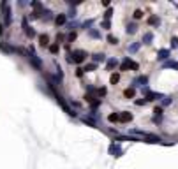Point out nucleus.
Returning <instances> with one entry per match:
<instances>
[{
	"mask_svg": "<svg viewBox=\"0 0 178 169\" xmlns=\"http://www.w3.org/2000/svg\"><path fill=\"white\" fill-rule=\"evenodd\" d=\"M134 118V116H132V113H129V111H122L120 113V122L122 123H127V122H131Z\"/></svg>",
	"mask_w": 178,
	"mask_h": 169,
	"instance_id": "39448f33",
	"label": "nucleus"
},
{
	"mask_svg": "<svg viewBox=\"0 0 178 169\" xmlns=\"http://www.w3.org/2000/svg\"><path fill=\"white\" fill-rule=\"evenodd\" d=\"M102 27L106 28V30H109V21H102Z\"/></svg>",
	"mask_w": 178,
	"mask_h": 169,
	"instance_id": "473e14b6",
	"label": "nucleus"
},
{
	"mask_svg": "<svg viewBox=\"0 0 178 169\" xmlns=\"http://www.w3.org/2000/svg\"><path fill=\"white\" fill-rule=\"evenodd\" d=\"M83 122H85V123H88V125H92V127H95V122H93V120H90V118H87V116L83 118Z\"/></svg>",
	"mask_w": 178,
	"mask_h": 169,
	"instance_id": "cd10ccee",
	"label": "nucleus"
},
{
	"mask_svg": "<svg viewBox=\"0 0 178 169\" xmlns=\"http://www.w3.org/2000/svg\"><path fill=\"white\" fill-rule=\"evenodd\" d=\"M74 39H76V32H71V34H69V37H67V42H72Z\"/></svg>",
	"mask_w": 178,
	"mask_h": 169,
	"instance_id": "bb28decb",
	"label": "nucleus"
},
{
	"mask_svg": "<svg viewBox=\"0 0 178 169\" xmlns=\"http://www.w3.org/2000/svg\"><path fill=\"white\" fill-rule=\"evenodd\" d=\"M95 69H97V63H90V65L87 63V65H85V69H83V71H85V72H92V71H95Z\"/></svg>",
	"mask_w": 178,
	"mask_h": 169,
	"instance_id": "a211bd4d",
	"label": "nucleus"
},
{
	"mask_svg": "<svg viewBox=\"0 0 178 169\" xmlns=\"http://www.w3.org/2000/svg\"><path fill=\"white\" fill-rule=\"evenodd\" d=\"M92 60L93 62H104V60H106V55H104V53H95V55H92Z\"/></svg>",
	"mask_w": 178,
	"mask_h": 169,
	"instance_id": "9d476101",
	"label": "nucleus"
},
{
	"mask_svg": "<svg viewBox=\"0 0 178 169\" xmlns=\"http://www.w3.org/2000/svg\"><path fill=\"white\" fill-rule=\"evenodd\" d=\"M138 49H139V44H138V42H136V44H131V46H129V51H131V53H136Z\"/></svg>",
	"mask_w": 178,
	"mask_h": 169,
	"instance_id": "b1692460",
	"label": "nucleus"
},
{
	"mask_svg": "<svg viewBox=\"0 0 178 169\" xmlns=\"http://www.w3.org/2000/svg\"><path fill=\"white\" fill-rule=\"evenodd\" d=\"M39 44L43 46V48H46V46L49 44V37H48V35H44V34H43V35H39Z\"/></svg>",
	"mask_w": 178,
	"mask_h": 169,
	"instance_id": "1a4fd4ad",
	"label": "nucleus"
},
{
	"mask_svg": "<svg viewBox=\"0 0 178 169\" xmlns=\"http://www.w3.org/2000/svg\"><path fill=\"white\" fill-rule=\"evenodd\" d=\"M69 57H72V62H74V63H81V62H85L87 53L83 51V49H76L74 53H71Z\"/></svg>",
	"mask_w": 178,
	"mask_h": 169,
	"instance_id": "f257e3e1",
	"label": "nucleus"
},
{
	"mask_svg": "<svg viewBox=\"0 0 178 169\" xmlns=\"http://www.w3.org/2000/svg\"><path fill=\"white\" fill-rule=\"evenodd\" d=\"M153 114H155V118H157V116L161 118V116H162V108H155L153 109Z\"/></svg>",
	"mask_w": 178,
	"mask_h": 169,
	"instance_id": "a878e982",
	"label": "nucleus"
},
{
	"mask_svg": "<svg viewBox=\"0 0 178 169\" xmlns=\"http://www.w3.org/2000/svg\"><path fill=\"white\" fill-rule=\"evenodd\" d=\"M23 28H25V32H27V35H28V37H34V35H35V32H34L32 28H30V27H28V23H27V19H23Z\"/></svg>",
	"mask_w": 178,
	"mask_h": 169,
	"instance_id": "6e6552de",
	"label": "nucleus"
},
{
	"mask_svg": "<svg viewBox=\"0 0 178 169\" xmlns=\"http://www.w3.org/2000/svg\"><path fill=\"white\" fill-rule=\"evenodd\" d=\"M148 23H150V25H159L161 19L157 18V16H152V18H148Z\"/></svg>",
	"mask_w": 178,
	"mask_h": 169,
	"instance_id": "aec40b11",
	"label": "nucleus"
},
{
	"mask_svg": "<svg viewBox=\"0 0 178 169\" xmlns=\"http://www.w3.org/2000/svg\"><path fill=\"white\" fill-rule=\"evenodd\" d=\"M106 39H108L109 44H118V37H115V35H108Z\"/></svg>",
	"mask_w": 178,
	"mask_h": 169,
	"instance_id": "412c9836",
	"label": "nucleus"
},
{
	"mask_svg": "<svg viewBox=\"0 0 178 169\" xmlns=\"http://www.w3.org/2000/svg\"><path fill=\"white\" fill-rule=\"evenodd\" d=\"M108 120L113 122V123H115V122H120V113H111V114L108 116Z\"/></svg>",
	"mask_w": 178,
	"mask_h": 169,
	"instance_id": "2eb2a0df",
	"label": "nucleus"
},
{
	"mask_svg": "<svg viewBox=\"0 0 178 169\" xmlns=\"http://www.w3.org/2000/svg\"><path fill=\"white\" fill-rule=\"evenodd\" d=\"M146 84H148V78H146V76H138V78H136L134 79V83H132V86L136 88V86H146Z\"/></svg>",
	"mask_w": 178,
	"mask_h": 169,
	"instance_id": "7ed1b4c3",
	"label": "nucleus"
},
{
	"mask_svg": "<svg viewBox=\"0 0 178 169\" xmlns=\"http://www.w3.org/2000/svg\"><path fill=\"white\" fill-rule=\"evenodd\" d=\"M117 63H118V62H117V58H109V60H108V65H106V67H108V69L111 71V69H113L115 65H117Z\"/></svg>",
	"mask_w": 178,
	"mask_h": 169,
	"instance_id": "6ab92c4d",
	"label": "nucleus"
},
{
	"mask_svg": "<svg viewBox=\"0 0 178 169\" xmlns=\"http://www.w3.org/2000/svg\"><path fill=\"white\" fill-rule=\"evenodd\" d=\"M169 102H171V97H166V95H164V99H162V106H167Z\"/></svg>",
	"mask_w": 178,
	"mask_h": 169,
	"instance_id": "7c9ffc66",
	"label": "nucleus"
},
{
	"mask_svg": "<svg viewBox=\"0 0 178 169\" xmlns=\"http://www.w3.org/2000/svg\"><path fill=\"white\" fill-rule=\"evenodd\" d=\"M109 153H113L115 157H120V153H122V150H120V148H118L117 144H111V146H109Z\"/></svg>",
	"mask_w": 178,
	"mask_h": 169,
	"instance_id": "f8f14e48",
	"label": "nucleus"
},
{
	"mask_svg": "<svg viewBox=\"0 0 178 169\" xmlns=\"http://www.w3.org/2000/svg\"><path fill=\"white\" fill-rule=\"evenodd\" d=\"M111 14H113V11H111V9H108L106 13H104V18H106V21H108V19L111 18Z\"/></svg>",
	"mask_w": 178,
	"mask_h": 169,
	"instance_id": "c85d7f7f",
	"label": "nucleus"
},
{
	"mask_svg": "<svg viewBox=\"0 0 178 169\" xmlns=\"http://www.w3.org/2000/svg\"><path fill=\"white\" fill-rule=\"evenodd\" d=\"M129 69H132V71H138V63H136V62H132V60L127 57V58H125V60L122 62L120 71H129Z\"/></svg>",
	"mask_w": 178,
	"mask_h": 169,
	"instance_id": "f03ea898",
	"label": "nucleus"
},
{
	"mask_svg": "<svg viewBox=\"0 0 178 169\" xmlns=\"http://www.w3.org/2000/svg\"><path fill=\"white\" fill-rule=\"evenodd\" d=\"M67 16H71V18H72V16H76V11H72V9H71V11H69V14H67Z\"/></svg>",
	"mask_w": 178,
	"mask_h": 169,
	"instance_id": "f704fd0d",
	"label": "nucleus"
},
{
	"mask_svg": "<svg viewBox=\"0 0 178 169\" xmlns=\"http://www.w3.org/2000/svg\"><path fill=\"white\" fill-rule=\"evenodd\" d=\"M106 92H108V90L104 88V86H102V88H97V95H99V97H104V95H106Z\"/></svg>",
	"mask_w": 178,
	"mask_h": 169,
	"instance_id": "393cba45",
	"label": "nucleus"
},
{
	"mask_svg": "<svg viewBox=\"0 0 178 169\" xmlns=\"http://www.w3.org/2000/svg\"><path fill=\"white\" fill-rule=\"evenodd\" d=\"M55 23L60 27V25H65L67 23V14H58L57 18H55Z\"/></svg>",
	"mask_w": 178,
	"mask_h": 169,
	"instance_id": "423d86ee",
	"label": "nucleus"
},
{
	"mask_svg": "<svg viewBox=\"0 0 178 169\" xmlns=\"http://www.w3.org/2000/svg\"><path fill=\"white\" fill-rule=\"evenodd\" d=\"M123 95H125V99H132V97H134V95H136V88H134V86H131V88H127V90H125V92H123Z\"/></svg>",
	"mask_w": 178,
	"mask_h": 169,
	"instance_id": "9b49d317",
	"label": "nucleus"
},
{
	"mask_svg": "<svg viewBox=\"0 0 178 169\" xmlns=\"http://www.w3.org/2000/svg\"><path fill=\"white\" fill-rule=\"evenodd\" d=\"M171 46H173V48H178V37H175V39L171 41Z\"/></svg>",
	"mask_w": 178,
	"mask_h": 169,
	"instance_id": "2f4dec72",
	"label": "nucleus"
},
{
	"mask_svg": "<svg viewBox=\"0 0 178 169\" xmlns=\"http://www.w3.org/2000/svg\"><path fill=\"white\" fill-rule=\"evenodd\" d=\"M88 35H92V37H101V34H99L95 28H90V30H88Z\"/></svg>",
	"mask_w": 178,
	"mask_h": 169,
	"instance_id": "5701e85b",
	"label": "nucleus"
},
{
	"mask_svg": "<svg viewBox=\"0 0 178 169\" xmlns=\"http://www.w3.org/2000/svg\"><path fill=\"white\" fill-rule=\"evenodd\" d=\"M157 55H159V57H157L159 60H167V58H169V49H161Z\"/></svg>",
	"mask_w": 178,
	"mask_h": 169,
	"instance_id": "0eeeda50",
	"label": "nucleus"
},
{
	"mask_svg": "<svg viewBox=\"0 0 178 169\" xmlns=\"http://www.w3.org/2000/svg\"><path fill=\"white\" fill-rule=\"evenodd\" d=\"M136 104H138V106H143V104H146V99H141V100H136Z\"/></svg>",
	"mask_w": 178,
	"mask_h": 169,
	"instance_id": "72a5a7b5",
	"label": "nucleus"
},
{
	"mask_svg": "<svg viewBox=\"0 0 178 169\" xmlns=\"http://www.w3.org/2000/svg\"><path fill=\"white\" fill-rule=\"evenodd\" d=\"M162 67H164V69H176V71H178V62H173V60H169V62H166Z\"/></svg>",
	"mask_w": 178,
	"mask_h": 169,
	"instance_id": "ddd939ff",
	"label": "nucleus"
},
{
	"mask_svg": "<svg viewBox=\"0 0 178 169\" xmlns=\"http://www.w3.org/2000/svg\"><path fill=\"white\" fill-rule=\"evenodd\" d=\"M136 30H138V25L136 23H129L127 25V34H136Z\"/></svg>",
	"mask_w": 178,
	"mask_h": 169,
	"instance_id": "dca6fc26",
	"label": "nucleus"
},
{
	"mask_svg": "<svg viewBox=\"0 0 178 169\" xmlns=\"http://www.w3.org/2000/svg\"><path fill=\"white\" fill-rule=\"evenodd\" d=\"M152 41H153V34H152V32H146V34L143 35V42H145V44H150Z\"/></svg>",
	"mask_w": 178,
	"mask_h": 169,
	"instance_id": "4468645a",
	"label": "nucleus"
},
{
	"mask_svg": "<svg viewBox=\"0 0 178 169\" xmlns=\"http://www.w3.org/2000/svg\"><path fill=\"white\" fill-rule=\"evenodd\" d=\"M49 51H51V53H57V51H58V44H51V46H49Z\"/></svg>",
	"mask_w": 178,
	"mask_h": 169,
	"instance_id": "c756f323",
	"label": "nucleus"
},
{
	"mask_svg": "<svg viewBox=\"0 0 178 169\" xmlns=\"http://www.w3.org/2000/svg\"><path fill=\"white\" fill-rule=\"evenodd\" d=\"M109 81H111V84H117V83L120 81V76H118L117 72H113V74H111V78H109Z\"/></svg>",
	"mask_w": 178,
	"mask_h": 169,
	"instance_id": "f3484780",
	"label": "nucleus"
},
{
	"mask_svg": "<svg viewBox=\"0 0 178 169\" xmlns=\"http://www.w3.org/2000/svg\"><path fill=\"white\" fill-rule=\"evenodd\" d=\"M139 18H143V11L141 9H136L134 11V19H139Z\"/></svg>",
	"mask_w": 178,
	"mask_h": 169,
	"instance_id": "4be33fe9",
	"label": "nucleus"
},
{
	"mask_svg": "<svg viewBox=\"0 0 178 169\" xmlns=\"http://www.w3.org/2000/svg\"><path fill=\"white\" fill-rule=\"evenodd\" d=\"M28 58H30V62H32V63H34V67H35V69H41V67H43V63H41V60L37 58V55H35V53H34V51H30V55H28Z\"/></svg>",
	"mask_w": 178,
	"mask_h": 169,
	"instance_id": "20e7f679",
	"label": "nucleus"
}]
</instances>
